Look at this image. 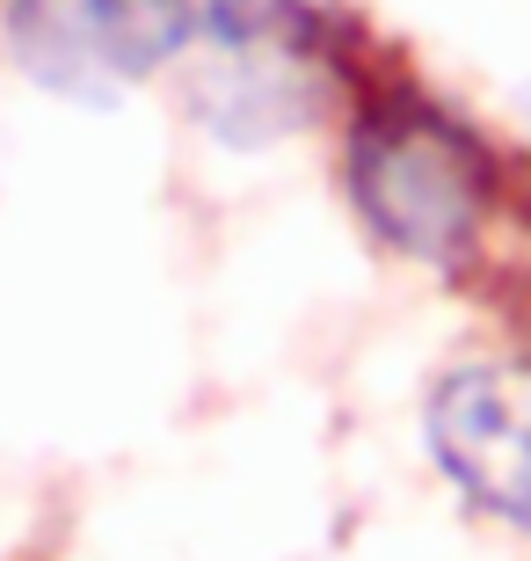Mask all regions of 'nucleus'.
<instances>
[{"mask_svg":"<svg viewBox=\"0 0 531 561\" xmlns=\"http://www.w3.org/2000/svg\"><path fill=\"white\" fill-rule=\"evenodd\" d=\"M349 190L371 227L423 263H459L488 219V168L473 139L423 103H379L357 125Z\"/></svg>","mask_w":531,"mask_h":561,"instance_id":"1","label":"nucleus"},{"mask_svg":"<svg viewBox=\"0 0 531 561\" xmlns=\"http://www.w3.org/2000/svg\"><path fill=\"white\" fill-rule=\"evenodd\" d=\"M189 30L205 37V88L219 125L277 131L307 117L321 81L327 0H197Z\"/></svg>","mask_w":531,"mask_h":561,"instance_id":"2","label":"nucleus"},{"mask_svg":"<svg viewBox=\"0 0 531 561\" xmlns=\"http://www.w3.org/2000/svg\"><path fill=\"white\" fill-rule=\"evenodd\" d=\"M8 37L44 88L109 103L183 51L189 8L183 0H15Z\"/></svg>","mask_w":531,"mask_h":561,"instance_id":"3","label":"nucleus"},{"mask_svg":"<svg viewBox=\"0 0 531 561\" xmlns=\"http://www.w3.org/2000/svg\"><path fill=\"white\" fill-rule=\"evenodd\" d=\"M429 445L481 511L531 533V357H481L437 379Z\"/></svg>","mask_w":531,"mask_h":561,"instance_id":"4","label":"nucleus"}]
</instances>
